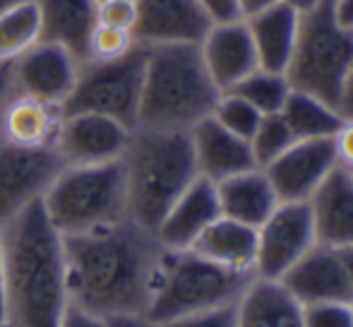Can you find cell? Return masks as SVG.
Here are the masks:
<instances>
[{"label":"cell","mask_w":353,"mask_h":327,"mask_svg":"<svg viewBox=\"0 0 353 327\" xmlns=\"http://www.w3.org/2000/svg\"><path fill=\"white\" fill-rule=\"evenodd\" d=\"M65 239L70 306L111 318L147 313L163 246L130 217Z\"/></svg>","instance_id":"cell-1"},{"label":"cell","mask_w":353,"mask_h":327,"mask_svg":"<svg viewBox=\"0 0 353 327\" xmlns=\"http://www.w3.org/2000/svg\"><path fill=\"white\" fill-rule=\"evenodd\" d=\"M5 320L12 327H58L70 308L65 239L32 202L3 221Z\"/></svg>","instance_id":"cell-2"},{"label":"cell","mask_w":353,"mask_h":327,"mask_svg":"<svg viewBox=\"0 0 353 327\" xmlns=\"http://www.w3.org/2000/svg\"><path fill=\"white\" fill-rule=\"evenodd\" d=\"M221 89L214 84L195 43L147 46L140 118L135 128L192 130L212 116Z\"/></svg>","instance_id":"cell-3"},{"label":"cell","mask_w":353,"mask_h":327,"mask_svg":"<svg viewBox=\"0 0 353 327\" xmlns=\"http://www.w3.org/2000/svg\"><path fill=\"white\" fill-rule=\"evenodd\" d=\"M121 161L125 171L128 217L149 231L157 229L168 207L200 176L190 130L132 128Z\"/></svg>","instance_id":"cell-4"},{"label":"cell","mask_w":353,"mask_h":327,"mask_svg":"<svg viewBox=\"0 0 353 327\" xmlns=\"http://www.w3.org/2000/svg\"><path fill=\"white\" fill-rule=\"evenodd\" d=\"M252 277L226 270L195 250L163 248L147 315L154 323L166 325L200 310L236 304Z\"/></svg>","instance_id":"cell-5"},{"label":"cell","mask_w":353,"mask_h":327,"mask_svg":"<svg viewBox=\"0 0 353 327\" xmlns=\"http://www.w3.org/2000/svg\"><path fill=\"white\" fill-rule=\"evenodd\" d=\"M41 205L61 236H77L128 217L123 161L65 166L43 192Z\"/></svg>","instance_id":"cell-6"},{"label":"cell","mask_w":353,"mask_h":327,"mask_svg":"<svg viewBox=\"0 0 353 327\" xmlns=\"http://www.w3.org/2000/svg\"><path fill=\"white\" fill-rule=\"evenodd\" d=\"M353 70V29L336 19L330 0L301 14L296 48L286 68L291 89L312 94L341 111Z\"/></svg>","instance_id":"cell-7"},{"label":"cell","mask_w":353,"mask_h":327,"mask_svg":"<svg viewBox=\"0 0 353 327\" xmlns=\"http://www.w3.org/2000/svg\"><path fill=\"white\" fill-rule=\"evenodd\" d=\"M144 61L147 46L135 43L121 58L82 63L72 94L63 103V113H101L135 128L140 118Z\"/></svg>","instance_id":"cell-8"},{"label":"cell","mask_w":353,"mask_h":327,"mask_svg":"<svg viewBox=\"0 0 353 327\" xmlns=\"http://www.w3.org/2000/svg\"><path fill=\"white\" fill-rule=\"evenodd\" d=\"M317 244L315 221L307 202H279L257 226L255 277L281 279Z\"/></svg>","instance_id":"cell-9"},{"label":"cell","mask_w":353,"mask_h":327,"mask_svg":"<svg viewBox=\"0 0 353 327\" xmlns=\"http://www.w3.org/2000/svg\"><path fill=\"white\" fill-rule=\"evenodd\" d=\"M63 168L56 147H19L0 140V224L41 200Z\"/></svg>","instance_id":"cell-10"},{"label":"cell","mask_w":353,"mask_h":327,"mask_svg":"<svg viewBox=\"0 0 353 327\" xmlns=\"http://www.w3.org/2000/svg\"><path fill=\"white\" fill-rule=\"evenodd\" d=\"M130 135L132 128L101 113H63L53 147L65 166H97L123 159Z\"/></svg>","instance_id":"cell-11"},{"label":"cell","mask_w":353,"mask_h":327,"mask_svg":"<svg viewBox=\"0 0 353 327\" xmlns=\"http://www.w3.org/2000/svg\"><path fill=\"white\" fill-rule=\"evenodd\" d=\"M79 68L82 63L68 48L51 41H37L10 66L14 94L63 106L72 94Z\"/></svg>","instance_id":"cell-12"},{"label":"cell","mask_w":353,"mask_h":327,"mask_svg":"<svg viewBox=\"0 0 353 327\" xmlns=\"http://www.w3.org/2000/svg\"><path fill=\"white\" fill-rule=\"evenodd\" d=\"M339 166L332 137L296 140L265 166L281 202H307L317 188Z\"/></svg>","instance_id":"cell-13"},{"label":"cell","mask_w":353,"mask_h":327,"mask_svg":"<svg viewBox=\"0 0 353 327\" xmlns=\"http://www.w3.org/2000/svg\"><path fill=\"white\" fill-rule=\"evenodd\" d=\"M135 10L132 37L142 46H197L212 27V17L197 0H135Z\"/></svg>","instance_id":"cell-14"},{"label":"cell","mask_w":353,"mask_h":327,"mask_svg":"<svg viewBox=\"0 0 353 327\" xmlns=\"http://www.w3.org/2000/svg\"><path fill=\"white\" fill-rule=\"evenodd\" d=\"M197 48H200L207 72L221 92L233 89L260 68L250 29L243 17L212 22Z\"/></svg>","instance_id":"cell-15"},{"label":"cell","mask_w":353,"mask_h":327,"mask_svg":"<svg viewBox=\"0 0 353 327\" xmlns=\"http://www.w3.org/2000/svg\"><path fill=\"white\" fill-rule=\"evenodd\" d=\"M219 217L221 207H219L216 183L197 176L168 207L154 234L166 250H190L207 226Z\"/></svg>","instance_id":"cell-16"},{"label":"cell","mask_w":353,"mask_h":327,"mask_svg":"<svg viewBox=\"0 0 353 327\" xmlns=\"http://www.w3.org/2000/svg\"><path fill=\"white\" fill-rule=\"evenodd\" d=\"M279 281L301 306L325 304V301H353L339 250L322 244L312 246Z\"/></svg>","instance_id":"cell-17"},{"label":"cell","mask_w":353,"mask_h":327,"mask_svg":"<svg viewBox=\"0 0 353 327\" xmlns=\"http://www.w3.org/2000/svg\"><path fill=\"white\" fill-rule=\"evenodd\" d=\"M190 142L197 173L212 183H221L236 173L257 166L250 142L219 126L212 116H207L205 121H200L192 128Z\"/></svg>","instance_id":"cell-18"},{"label":"cell","mask_w":353,"mask_h":327,"mask_svg":"<svg viewBox=\"0 0 353 327\" xmlns=\"http://www.w3.org/2000/svg\"><path fill=\"white\" fill-rule=\"evenodd\" d=\"M315 221L317 244L330 248L353 246V173L336 166L307 200Z\"/></svg>","instance_id":"cell-19"},{"label":"cell","mask_w":353,"mask_h":327,"mask_svg":"<svg viewBox=\"0 0 353 327\" xmlns=\"http://www.w3.org/2000/svg\"><path fill=\"white\" fill-rule=\"evenodd\" d=\"M39 12V41L68 48L79 63L87 61L89 37L99 24L97 0H34Z\"/></svg>","instance_id":"cell-20"},{"label":"cell","mask_w":353,"mask_h":327,"mask_svg":"<svg viewBox=\"0 0 353 327\" xmlns=\"http://www.w3.org/2000/svg\"><path fill=\"white\" fill-rule=\"evenodd\" d=\"M216 195L223 217L248 224L252 229H257L281 202L270 176L260 166L216 183Z\"/></svg>","instance_id":"cell-21"},{"label":"cell","mask_w":353,"mask_h":327,"mask_svg":"<svg viewBox=\"0 0 353 327\" xmlns=\"http://www.w3.org/2000/svg\"><path fill=\"white\" fill-rule=\"evenodd\" d=\"M238 327H305L303 306L279 279L252 277L236 301Z\"/></svg>","instance_id":"cell-22"},{"label":"cell","mask_w":353,"mask_h":327,"mask_svg":"<svg viewBox=\"0 0 353 327\" xmlns=\"http://www.w3.org/2000/svg\"><path fill=\"white\" fill-rule=\"evenodd\" d=\"M245 22L248 29H250L252 43H255L260 68L286 72L293 48H296L301 12H296V10L279 0V3L265 8L262 12L245 17Z\"/></svg>","instance_id":"cell-23"},{"label":"cell","mask_w":353,"mask_h":327,"mask_svg":"<svg viewBox=\"0 0 353 327\" xmlns=\"http://www.w3.org/2000/svg\"><path fill=\"white\" fill-rule=\"evenodd\" d=\"M63 106L12 94L0 113V140L19 147H53Z\"/></svg>","instance_id":"cell-24"},{"label":"cell","mask_w":353,"mask_h":327,"mask_svg":"<svg viewBox=\"0 0 353 327\" xmlns=\"http://www.w3.org/2000/svg\"><path fill=\"white\" fill-rule=\"evenodd\" d=\"M197 255L216 262L233 272L255 275V257H257V229L241 224L228 217H219L205 229V234L190 248Z\"/></svg>","instance_id":"cell-25"},{"label":"cell","mask_w":353,"mask_h":327,"mask_svg":"<svg viewBox=\"0 0 353 327\" xmlns=\"http://www.w3.org/2000/svg\"><path fill=\"white\" fill-rule=\"evenodd\" d=\"M281 116L286 126L291 128L296 140H322L332 137L336 128L344 121V113L332 103L312 97V94L291 89L286 103L281 108Z\"/></svg>","instance_id":"cell-26"},{"label":"cell","mask_w":353,"mask_h":327,"mask_svg":"<svg viewBox=\"0 0 353 327\" xmlns=\"http://www.w3.org/2000/svg\"><path fill=\"white\" fill-rule=\"evenodd\" d=\"M39 41V12L34 0H17L0 12V63H12Z\"/></svg>","instance_id":"cell-27"},{"label":"cell","mask_w":353,"mask_h":327,"mask_svg":"<svg viewBox=\"0 0 353 327\" xmlns=\"http://www.w3.org/2000/svg\"><path fill=\"white\" fill-rule=\"evenodd\" d=\"M228 92L241 94L245 101H250L262 116L267 113H279L286 103L288 94H291V82H288L286 72H274L257 68L255 72L245 77L243 82H238Z\"/></svg>","instance_id":"cell-28"},{"label":"cell","mask_w":353,"mask_h":327,"mask_svg":"<svg viewBox=\"0 0 353 327\" xmlns=\"http://www.w3.org/2000/svg\"><path fill=\"white\" fill-rule=\"evenodd\" d=\"M248 142H250L255 164L260 168H265L283 150H288L296 142V137H293L291 128L286 126L281 113H267V116H262L260 126L255 128V132H252V137Z\"/></svg>","instance_id":"cell-29"},{"label":"cell","mask_w":353,"mask_h":327,"mask_svg":"<svg viewBox=\"0 0 353 327\" xmlns=\"http://www.w3.org/2000/svg\"><path fill=\"white\" fill-rule=\"evenodd\" d=\"M212 118L219 123V126L231 130L233 135L243 137V140H250L255 128L260 126L262 113L257 111L250 101H245L241 94L221 92L216 99V103H214Z\"/></svg>","instance_id":"cell-30"},{"label":"cell","mask_w":353,"mask_h":327,"mask_svg":"<svg viewBox=\"0 0 353 327\" xmlns=\"http://www.w3.org/2000/svg\"><path fill=\"white\" fill-rule=\"evenodd\" d=\"M135 37L128 29L108 27V24H97V29L89 37L87 46V61H113V58H121L135 46ZM84 61V63H87Z\"/></svg>","instance_id":"cell-31"},{"label":"cell","mask_w":353,"mask_h":327,"mask_svg":"<svg viewBox=\"0 0 353 327\" xmlns=\"http://www.w3.org/2000/svg\"><path fill=\"white\" fill-rule=\"evenodd\" d=\"M305 327H353V301H325L303 306Z\"/></svg>","instance_id":"cell-32"},{"label":"cell","mask_w":353,"mask_h":327,"mask_svg":"<svg viewBox=\"0 0 353 327\" xmlns=\"http://www.w3.org/2000/svg\"><path fill=\"white\" fill-rule=\"evenodd\" d=\"M163 327H238L236 304L219 306V308H210V310H200V313L171 320V323H166Z\"/></svg>","instance_id":"cell-33"},{"label":"cell","mask_w":353,"mask_h":327,"mask_svg":"<svg viewBox=\"0 0 353 327\" xmlns=\"http://www.w3.org/2000/svg\"><path fill=\"white\" fill-rule=\"evenodd\" d=\"M135 17H137L135 0H101L99 3V22L108 24V27L132 32Z\"/></svg>","instance_id":"cell-34"},{"label":"cell","mask_w":353,"mask_h":327,"mask_svg":"<svg viewBox=\"0 0 353 327\" xmlns=\"http://www.w3.org/2000/svg\"><path fill=\"white\" fill-rule=\"evenodd\" d=\"M332 145H334L339 166L353 171V116H344L341 126L332 135Z\"/></svg>","instance_id":"cell-35"},{"label":"cell","mask_w":353,"mask_h":327,"mask_svg":"<svg viewBox=\"0 0 353 327\" xmlns=\"http://www.w3.org/2000/svg\"><path fill=\"white\" fill-rule=\"evenodd\" d=\"M205 8V12L212 17V22H226V19H238L236 0H197Z\"/></svg>","instance_id":"cell-36"},{"label":"cell","mask_w":353,"mask_h":327,"mask_svg":"<svg viewBox=\"0 0 353 327\" xmlns=\"http://www.w3.org/2000/svg\"><path fill=\"white\" fill-rule=\"evenodd\" d=\"M58 327H106V323H103V318H99V315L87 313V310L77 308V306H70Z\"/></svg>","instance_id":"cell-37"},{"label":"cell","mask_w":353,"mask_h":327,"mask_svg":"<svg viewBox=\"0 0 353 327\" xmlns=\"http://www.w3.org/2000/svg\"><path fill=\"white\" fill-rule=\"evenodd\" d=\"M106 327H163L154 323L147 313H123V315H111V318H103Z\"/></svg>","instance_id":"cell-38"},{"label":"cell","mask_w":353,"mask_h":327,"mask_svg":"<svg viewBox=\"0 0 353 327\" xmlns=\"http://www.w3.org/2000/svg\"><path fill=\"white\" fill-rule=\"evenodd\" d=\"M12 63H0V113H3L5 103L8 99L14 94V87H12V70H10Z\"/></svg>","instance_id":"cell-39"},{"label":"cell","mask_w":353,"mask_h":327,"mask_svg":"<svg viewBox=\"0 0 353 327\" xmlns=\"http://www.w3.org/2000/svg\"><path fill=\"white\" fill-rule=\"evenodd\" d=\"M279 3V0H236L238 5V14H241L243 19L245 17H252V14L262 12L265 8H270V5Z\"/></svg>","instance_id":"cell-40"},{"label":"cell","mask_w":353,"mask_h":327,"mask_svg":"<svg viewBox=\"0 0 353 327\" xmlns=\"http://www.w3.org/2000/svg\"><path fill=\"white\" fill-rule=\"evenodd\" d=\"M332 10L344 27L353 29V0H332Z\"/></svg>","instance_id":"cell-41"},{"label":"cell","mask_w":353,"mask_h":327,"mask_svg":"<svg viewBox=\"0 0 353 327\" xmlns=\"http://www.w3.org/2000/svg\"><path fill=\"white\" fill-rule=\"evenodd\" d=\"M0 320H5V250H3V224H0Z\"/></svg>","instance_id":"cell-42"},{"label":"cell","mask_w":353,"mask_h":327,"mask_svg":"<svg viewBox=\"0 0 353 327\" xmlns=\"http://www.w3.org/2000/svg\"><path fill=\"white\" fill-rule=\"evenodd\" d=\"M339 255H341V262H344V270H346V277H349V286L353 294V246L339 248Z\"/></svg>","instance_id":"cell-43"},{"label":"cell","mask_w":353,"mask_h":327,"mask_svg":"<svg viewBox=\"0 0 353 327\" xmlns=\"http://www.w3.org/2000/svg\"><path fill=\"white\" fill-rule=\"evenodd\" d=\"M341 113H344V116H353V70H351L349 84H346L344 101H341Z\"/></svg>","instance_id":"cell-44"},{"label":"cell","mask_w":353,"mask_h":327,"mask_svg":"<svg viewBox=\"0 0 353 327\" xmlns=\"http://www.w3.org/2000/svg\"><path fill=\"white\" fill-rule=\"evenodd\" d=\"M281 3H286L288 8H293L296 12H307V10H312L315 5H320L322 0H281Z\"/></svg>","instance_id":"cell-45"},{"label":"cell","mask_w":353,"mask_h":327,"mask_svg":"<svg viewBox=\"0 0 353 327\" xmlns=\"http://www.w3.org/2000/svg\"><path fill=\"white\" fill-rule=\"evenodd\" d=\"M12 3H17V0H0V12H3L8 5H12Z\"/></svg>","instance_id":"cell-46"},{"label":"cell","mask_w":353,"mask_h":327,"mask_svg":"<svg viewBox=\"0 0 353 327\" xmlns=\"http://www.w3.org/2000/svg\"><path fill=\"white\" fill-rule=\"evenodd\" d=\"M0 327H12V325H10L8 320H0Z\"/></svg>","instance_id":"cell-47"},{"label":"cell","mask_w":353,"mask_h":327,"mask_svg":"<svg viewBox=\"0 0 353 327\" xmlns=\"http://www.w3.org/2000/svg\"><path fill=\"white\" fill-rule=\"evenodd\" d=\"M97 3H101V0H97Z\"/></svg>","instance_id":"cell-48"},{"label":"cell","mask_w":353,"mask_h":327,"mask_svg":"<svg viewBox=\"0 0 353 327\" xmlns=\"http://www.w3.org/2000/svg\"><path fill=\"white\" fill-rule=\"evenodd\" d=\"M330 3H332V0H330Z\"/></svg>","instance_id":"cell-49"},{"label":"cell","mask_w":353,"mask_h":327,"mask_svg":"<svg viewBox=\"0 0 353 327\" xmlns=\"http://www.w3.org/2000/svg\"><path fill=\"white\" fill-rule=\"evenodd\" d=\"M351 173H353V171H351Z\"/></svg>","instance_id":"cell-50"}]
</instances>
